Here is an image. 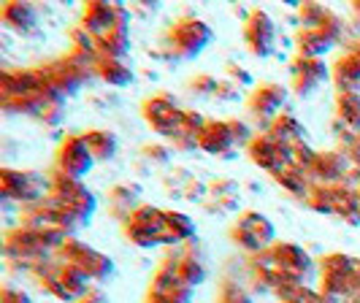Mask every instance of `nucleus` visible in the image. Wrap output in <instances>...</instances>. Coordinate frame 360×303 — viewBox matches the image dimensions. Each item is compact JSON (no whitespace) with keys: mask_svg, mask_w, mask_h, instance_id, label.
<instances>
[{"mask_svg":"<svg viewBox=\"0 0 360 303\" xmlns=\"http://www.w3.org/2000/svg\"><path fill=\"white\" fill-rule=\"evenodd\" d=\"M127 238L139 247H155V244H171L168 236V225H165V212L152 209V206H141L136 209L125 225Z\"/></svg>","mask_w":360,"mask_h":303,"instance_id":"obj_1","label":"nucleus"},{"mask_svg":"<svg viewBox=\"0 0 360 303\" xmlns=\"http://www.w3.org/2000/svg\"><path fill=\"white\" fill-rule=\"evenodd\" d=\"M63 254H65V263L82 268V271H84L90 279H95V282L108 279L111 271H114L111 257L90 250V247H84V244H79V241H73V238H68V241L63 244Z\"/></svg>","mask_w":360,"mask_h":303,"instance_id":"obj_2","label":"nucleus"},{"mask_svg":"<svg viewBox=\"0 0 360 303\" xmlns=\"http://www.w3.org/2000/svg\"><path fill=\"white\" fill-rule=\"evenodd\" d=\"M250 155H252V160L257 162V165L269 168L274 174H279L282 168L292 165V146H290V143H282L279 138H274L271 133H263V136L252 138Z\"/></svg>","mask_w":360,"mask_h":303,"instance_id":"obj_3","label":"nucleus"},{"mask_svg":"<svg viewBox=\"0 0 360 303\" xmlns=\"http://www.w3.org/2000/svg\"><path fill=\"white\" fill-rule=\"evenodd\" d=\"M233 238L236 244H241L244 250H263V247H269L271 241H274V225L263 214L247 212L236 222Z\"/></svg>","mask_w":360,"mask_h":303,"instance_id":"obj_4","label":"nucleus"},{"mask_svg":"<svg viewBox=\"0 0 360 303\" xmlns=\"http://www.w3.org/2000/svg\"><path fill=\"white\" fill-rule=\"evenodd\" d=\"M92 152L87 141L84 138H79V136H73L68 141L60 146V155H57V168H60V174L68 179H82L87 171L92 168Z\"/></svg>","mask_w":360,"mask_h":303,"instance_id":"obj_5","label":"nucleus"},{"mask_svg":"<svg viewBox=\"0 0 360 303\" xmlns=\"http://www.w3.org/2000/svg\"><path fill=\"white\" fill-rule=\"evenodd\" d=\"M209 41H212V30L200 19H181V22H176V27L171 30V44L184 57L198 54Z\"/></svg>","mask_w":360,"mask_h":303,"instance_id":"obj_6","label":"nucleus"},{"mask_svg":"<svg viewBox=\"0 0 360 303\" xmlns=\"http://www.w3.org/2000/svg\"><path fill=\"white\" fill-rule=\"evenodd\" d=\"M144 117H146V122L155 127V130H160V133H165V136H174V133L179 130L184 111L176 108L174 98H168V95H158V98L146 101Z\"/></svg>","mask_w":360,"mask_h":303,"instance_id":"obj_7","label":"nucleus"},{"mask_svg":"<svg viewBox=\"0 0 360 303\" xmlns=\"http://www.w3.org/2000/svg\"><path fill=\"white\" fill-rule=\"evenodd\" d=\"M274 36H276V27L266 11H252L247 19V27H244V41L250 46V52L257 57H266L274 52Z\"/></svg>","mask_w":360,"mask_h":303,"instance_id":"obj_8","label":"nucleus"},{"mask_svg":"<svg viewBox=\"0 0 360 303\" xmlns=\"http://www.w3.org/2000/svg\"><path fill=\"white\" fill-rule=\"evenodd\" d=\"M3 195L17 200H36L41 195V179L38 174H22V171H3Z\"/></svg>","mask_w":360,"mask_h":303,"instance_id":"obj_9","label":"nucleus"},{"mask_svg":"<svg viewBox=\"0 0 360 303\" xmlns=\"http://www.w3.org/2000/svg\"><path fill=\"white\" fill-rule=\"evenodd\" d=\"M323 79H328V68H325L323 60L301 57V60L292 63V82H295V89H298L301 95H309Z\"/></svg>","mask_w":360,"mask_h":303,"instance_id":"obj_10","label":"nucleus"},{"mask_svg":"<svg viewBox=\"0 0 360 303\" xmlns=\"http://www.w3.org/2000/svg\"><path fill=\"white\" fill-rule=\"evenodd\" d=\"M198 146L209 155H222L236 146V136L228 122H206L198 136Z\"/></svg>","mask_w":360,"mask_h":303,"instance_id":"obj_11","label":"nucleus"},{"mask_svg":"<svg viewBox=\"0 0 360 303\" xmlns=\"http://www.w3.org/2000/svg\"><path fill=\"white\" fill-rule=\"evenodd\" d=\"M285 98H288L285 87H279V84H263V87H257L252 92L250 111H252L255 117H274L279 111V106L285 103Z\"/></svg>","mask_w":360,"mask_h":303,"instance_id":"obj_12","label":"nucleus"},{"mask_svg":"<svg viewBox=\"0 0 360 303\" xmlns=\"http://www.w3.org/2000/svg\"><path fill=\"white\" fill-rule=\"evenodd\" d=\"M336 84L342 92H358L360 87V44H352V49L336 63Z\"/></svg>","mask_w":360,"mask_h":303,"instance_id":"obj_13","label":"nucleus"},{"mask_svg":"<svg viewBox=\"0 0 360 303\" xmlns=\"http://www.w3.org/2000/svg\"><path fill=\"white\" fill-rule=\"evenodd\" d=\"M336 41L325 33L323 27H304L301 36H298V49L304 57H311V60H320V54H325Z\"/></svg>","mask_w":360,"mask_h":303,"instance_id":"obj_14","label":"nucleus"},{"mask_svg":"<svg viewBox=\"0 0 360 303\" xmlns=\"http://www.w3.org/2000/svg\"><path fill=\"white\" fill-rule=\"evenodd\" d=\"M344 171H347V160H344L342 155H336V152L317 155V157H314V162H311V168H309V174H311V176L320 179L317 184L330 181V179H342Z\"/></svg>","mask_w":360,"mask_h":303,"instance_id":"obj_15","label":"nucleus"},{"mask_svg":"<svg viewBox=\"0 0 360 303\" xmlns=\"http://www.w3.org/2000/svg\"><path fill=\"white\" fill-rule=\"evenodd\" d=\"M330 193H333V214L349 217L352 222H358V217H360V193L349 190L347 184L330 187Z\"/></svg>","mask_w":360,"mask_h":303,"instance_id":"obj_16","label":"nucleus"},{"mask_svg":"<svg viewBox=\"0 0 360 303\" xmlns=\"http://www.w3.org/2000/svg\"><path fill=\"white\" fill-rule=\"evenodd\" d=\"M304 133H307V130L301 127V122H298L295 117H290V114L276 117V122H274V127H271V136H274V138H279L282 143H290V146L301 143Z\"/></svg>","mask_w":360,"mask_h":303,"instance_id":"obj_17","label":"nucleus"},{"mask_svg":"<svg viewBox=\"0 0 360 303\" xmlns=\"http://www.w3.org/2000/svg\"><path fill=\"white\" fill-rule=\"evenodd\" d=\"M84 141L90 146L92 157H98V160H108L117 155V136L108 130H92L84 136Z\"/></svg>","mask_w":360,"mask_h":303,"instance_id":"obj_18","label":"nucleus"},{"mask_svg":"<svg viewBox=\"0 0 360 303\" xmlns=\"http://www.w3.org/2000/svg\"><path fill=\"white\" fill-rule=\"evenodd\" d=\"M3 22L8 27H14V30H30L36 25V11L30 6H25V3H8L3 8Z\"/></svg>","mask_w":360,"mask_h":303,"instance_id":"obj_19","label":"nucleus"},{"mask_svg":"<svg viewBox=\"0 0 360 303\" xmlns=\"http://www.w3.org/2000/svg\"><path fill=\"white\" fill-rule=\"evenodd\" d=\"M95 68H98V73L106 79L108 84H127L133 79V73L127 71L120 60H111V57H101L95 63Z\"/></svg>","mask_w":360,"mask_h":303,"instance_id":"obj_20","label":"nucleus"},{"mask_svg":"<svg viewBox=\"0 0 360 303\" xmlns=\"http://www.w3.org/2000/svg\"><path fill=\"white\" fill-rule=\"evenodd\" d=\"M174 268H176L179 282L181 285H187V287H195L206 279V268H203V263L195 260V257H181L179 266H174Z\"/></svg>","mask_w":360,"mask_h":303,"instance_id":"obj_21","label":"nucleus"},{"mask_svg":"<svg viewBox=\"0 0 360 303\" xmlns=\"http://www.w3.org/2000/svg\"><path fill=\"white\" fill-rule=\"evenodd\" d=\"M165 225H168V236H171V244H176L181 238H190L195 233V225L190 217L179 214V212H165Z\"/></svg>","mask_w":360,"mask_h":303,"instance_id":"obj_22","label":"nucleus"},{"mask_svg":"<svg viewBox=\"0 0 360 303\" xmlns=\"http://www.w3.org/2000/svg\"><path fill=\"white\" fill-rule=\"evenodd\" d=\"M339 117L347 125L360 127V95L358 92H339Z\"/></svg>","mask_w":360,"mask_h":303,"instance_id":"obj_23","label":"nucleus"},{"mask_svg":"<svg viewBox=\"0 0 360 303\" xmlns=\"http://www.w3.org/2000/svg\"><path fill=\"white\" fill-rule=\"evenodd\" d=\"M228 125H231V130H233L236 143H247V141H250V127L244 125V122H236V120H228Z\"/></svg>","mask_w":360,"mask_h":303,"instance_id":"obj_24","label":"nucleus"}]
</instances>
